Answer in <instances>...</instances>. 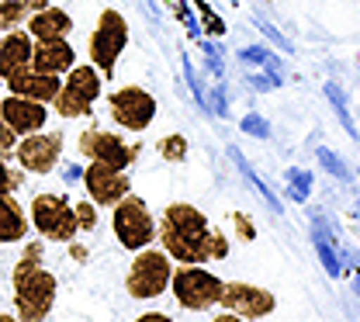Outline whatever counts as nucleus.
Listing matches in <instances>:
<instances>
[{
  "instance_id": "1",
  "label": "nucleus",
  "mask_w": 360,
  "mask_h": 322,
  "mask_svg": "<svg viewBox=\"0 0 360 322\" xmlns=\"http://www.w3.org/2000/svg\"><path fill=\"white\" fill-rule=\"evenodd\" d=\"M156 239L163 243L174 264H212L229 257L225 232L212 229L205 212H198L187 201H174L163 208V219L156 222Z\"/></svg>"
},
{
  "instance_id": "2",
  "label": "nucleus",
  "mask_w": 360,
  "mask_h": 322,
  "mask_svg": "<svg viewBox=\"0 0 360 322\" xmlns=\"http://www.w3.org/2000/svg\"><path fill=\"white\" fill-rule=\"evenodd\" d=\"M225 281L212 271H205L201 264H180L174 267V277H170V291L177 298L180 309L187 312H208L219 305L222 298Z\"/></svg>"
},
{
  "instance_id": "3",
  "label": "nucleus",
  "mask_w": 360,
  "mask_h": 322,
  "mask_svg": "<svg viewBox=\"0 0 360 322\" xmlns=\"http://www.w3.org/2000/svg\"><path fill=\"white\" fill-rule=\"evenodd\" d=\"M170 277H174V260L167 250H153V246H142L135 253L132 267L125 274V291L139 298V302H149V298H160L167 288H170Z\"/></svg>"
},
{
  "instance_id": "4",
  "label": "nucleus",
  "mask_w": 360,
  "mask_h": 322,
  "mask_svg": "<svg viewBox=\"0 0 360 322\" xmlns=\"http://www.w3.org/2000/svg\"><path fill=\"white\" fill-rule=\"evenodd\" d=\"M11 281H14V312H18V319L42 322L56 305V291H59L56 274L45 271V267H35V271H25V274H11Z\"/></svg>"
},
{
  "instance_id": "5",
  "label": "nucleus",
  "mask_w": 360,
  "mask_h": 322,
  "mask_svg": "<svg viewBox=\"0 0 360 322\" xmlns=\"http://www.w3.org/2000/svg\"><path fill=\"white\" fill-rule=\"evenodd\" d=\"M111 229H115V239L129 250V253H139L142 246H153L156 243V219L149 212V205L142 198H135L132 191L111 205Z\"/></svg>"
},
{
  "instance_id": "6",
  "label": "nucleus",
  "mask_w": 360,
  "mask_h": 322,
  "mask_svg": "<svg viewBox=\"0 0 360 322\" xmlns=\"http://www.w3.org/2000/svg\"><path fill=\"white\" fill-rule=\"evenodd\" d=\"M101 70L94 63L73 66L70 73H63V87L52 97V108L59 118H84L94 111V101L101 97Z\"/></svg>"
},
{
  "instance_id": "7",
  "label": "nucleus",
  "mask_w": 360,
  "mask_h": 322,
  "mask_svg": "<svg viewBox=\"0 0 360 322\" xmlns=\"http://www.w3.org/2000/svg\"><path fill=\"white\" fill-rule=\"evenodd\" d=\"M125 46H129V21L122 18V11H115V7L101 11L97 28L90 32V42H87L90 63L101 70V77H111L115 73Z\"/></svg>"
},
{
  "instance_id": "8",
  "label": "nucleus",
  "mask_w": 360,
  "mask_h": 322,
  "mask_svg": "<svg viewBox=\"0 0 360 322\" xmlns=\"http://www.w3.org/2000/svg\"><path fill=\"white\" fill-rule=\"evenodd\" d=\"M32 226L35 232L42 236V239H52V243H73L77 239V212H73V205L63 198V194H39L35 201H32Z\"/></svg>"
},
{
  "instance_id": "9",
  "label": "nucleus",
  "mask_w": 360,
  "mask_h": 322,
  "mask_svg": "<svg viewBox=\"0 0 360 322\" xmlns=\"http://www.w3.org/2000/svg\"><path fill=\"white\" fill-rule=\"evenodd\" d=\"M108 104H111V118H115L122 129H129V132L149 129L153 118H156V97L149 91H142V87H135V84L115 91L108 97Z\"/></svg>"
},
{
  "instance_id": "10",
  "label": "nucleus",
  "mask_w": 360,
  "mask_h": 322,
  "mask_svg": "<svg viewBox=\"0 0 360 322\" xmlns=\"http://www.w3.org/2000/svg\"><path fill=\"white\" fill-rule=\"evenodd\" d=\"M63 156V132H32L21 136L14 146V160L21 163L25 174H52Z\"/></svg>"
},
{
  "instance_id": "11",
  "label": "nucleus",
  "mask_w": 360,
  "mask_h": 322,
  "mask_svg": "<svg viewBox=\"0 0 360 322\" xmlns=\"http://www.w3.org/2000/svg\"><path fill=\"white\" fill-rule=\"evenodd\" d=\"M80 156L101 160L115 170H129L139 156V146H129L125 139L108 129H87V132H80Z\"/></svg>"
},
{
  "instance_id": "12",
  "label": "nucleus",
  "mask_w": 360,
  "mask_h": 322,
  "mask_svg": "<svg viewBox=\"0 0 360 322\" xmlns=\"http://www.w3.org/2000/svg\"><path fill=\"white\" fill-rule=\"evenodd\" d=\"M225 312L239 316V319H264L277 309V298L270 295L267 288H257V284H246V281H229L222 288V298H219Z\"/></svg>"
},
{
  "instance_id": "13",
  "label": "nucleus",
  "mask_w": 360,
  "mask_h": 322,
  "mask_svg": "<svg viewBox=\"0 0 360 322\" xmlns=\"http://www.w3.org/2000/svg\"><path fill=\"white\" fill-rule=\"evenodd\" d=\"M84 187L97 208H111L115 201H122L132 191V181L125 177V170H115L101 160H90L87 170H84Z\"/></svg>"
},
{
  "instance_id": "14",
  "label": "nucleus",
  "mask_w": 360,
  "mask_h": 322,
  "mask_svg": "<svg viewBox=\"0 0 360 322\" xmlns=\"http://www.w3.org/2000/svg\"><path fill=\"white\" fill-rule=\"evenodd\" d=\"M0 118L21 136H32V132H42L45 122H49V104L42 101H32V97H21V94H0Z\"/></svg>"
},
{
  "instance_id": "15",
  "label": "nucleus",
  "mask_w": 360,
  "mask_h": 322,
  "mask_svg": "<svg viewBox=\"0 0 360 322\" xmlns=\"http://www.w3.org/2000/svg\"><path fill=\"white\" fill-rule=\"evenodd\" d=\"M4 84H7V91L11 94H21V97H32V101L52 104V97H56L59 87H63V77H56V73H39V70L25 66V70L11 73Z\"/></svg>"
},
{
  "instance_id": "16",
  "label": "nucleus",
  "mask_w": 360,
  "mask_h": 322,
  "mask_svg": "<svg viewBox=\"0 0 360 322\" xmlns=\"http://www.w3.org/2000/svg\"><path fill=\"white\" fill-rule=\"evenodd\" d=\"M73 66H77V52H73V46L66 39H42V42H35V49H32V70H39V73L63 77Z\"/></svg>"
},
{
  "instance_id": "17",
  "label": "nucleus",
  "mask_w": 360,
  "mask_h": 322,
  "mask_svg": "<svg viewBox=\"0 0 360 322\" xmlns=\"http://www.w3.org/2000/svg\"><path fill=\"white\" fill-rule=\"evenodd\" d=\"M32 49H35V39L21 28H11L4 39H0V80H7L11 73L32 66Z\"/></svg>"
},
{
  "instance_id": "18",
  "label": "nucleus",
  "mask_w": 360,
  "mask_h": 322,
  "mask_svg": "<svg viewBox=\"0 0 360 322\" xmlns=\"http://www.w3.org/2000/svg\"><path fill=\"white\" fill-rule=\"evenodd\" d=\"M25 25H28L25 32H28L35 42H42V39H66V35L73 32V18H70L63 7H42V11L28 14Z\"/></svg>"
},
{
  "instance_id": "19",
  "label": "nucleus",
  "mask_w": 360,
  "mask_h": 322,
  "mask_svg": "<svg viewBox=\"0 0 360 322\" xmlns=\"http://www.w3.org/2000/svg\"><path fill=\"white\" fill-rule=\"evenodd\" d=\"M32 229L25 208L11 198V194H0V243H21Z\"/></svg>"
},
{
  "instance_id": "20",
  "label": "nucleus",
  "mask_w": 360,
  "mask_h": 322,
  "mask_svg": "<svg viewBox=\"0 0 360 322\" xmlns=\"http://www.w3.org/2000/svg\"><path fill=\"white\" fill-rule=\"evenodd\" d=\"M28 4L25 0H0V28L11 32V28H21L28 21Z\"/></svg>"
},
{
  "instance_id": "21",
  "label": "nucleus",
  "mask_w": 360,
  "mask_h": 322,
  "mask_svg": "<svg viewBox=\"0 0 360 322\" xmlns=\"http://www.w3.org/2000/svg\"><path fill=\"white\" fill-rule=\"evenodd\" d=\"M42 257H45V243H42V239H32V243L25 246L21 260L14 264V274H25V271H35V267H42Z\"/></svg>"
},
{
  "instance_id": "22",
  "label": "nucleus",
  "mask_w": 360,
  "mask_h": 322,
  "mask_svg": "<svg viewBox=\"0 0 360 322\" xmlns=\"http://www.w3.org/2000/svg\"><path fill=\"white\" fill-rule=\"evenodd\" d=\"M160 156H163V160H170V163H180V160L187 156V139L184 136L160 139Z\"/></svg>"
},
{
  "instance_id": "23",
  "label": "nucleus",
  "mask_w": 360,
  "mask_h": 322,
  "mask_svg": "<svg viewBox=\"0 0 360 322\" xmlns=\"http://www.w3.org/2000/svg\"><path fill=\"white\" fill-rule=\"evenodd\" d=\"M73 212H77V226H80V232L97 229V205H94V201H80V205H73Z\"/></svg>"
},
{
  "instance_id": "24",
  "label": "nucleus",
  "mask_w": 360,
  "mask_h": 322,
  "mask_svg": "<svg viewBox=\"0 0 360 322\" xmlns=\"http://www.w3.org/2000/svg\"><path fill=\"white\" fill-rule=\"evenodd\" d=\"M21 184V174H14L11 167H7V160L0 156V194H14Z\"/></svg>"
},
{
  "instance_id": "25",
  "label": "nucleus",
  "mask_w": 360,
  "mask_h": 322,
  "mask_svg": "<svg viewBox=\"0 0 360 322\" xmlns=\"http://www.w3.org/2000/svg\"><path fill=\"white\" fill-rule=\"evenodd\" d=\"M14 146H18V132L0 118V156H14Z\"/></svg>"
},
{
  "instance_id": "26",
  "label": "nucleus",
  "mask_w": 360,
  "mask_h": 322,
  "mask_svg": "<svg viewBox=\"0 0 360 322\" xmlns=\"http://www.w3.org/2000/svg\"><path fill=\"white\" fill-rule=\"evenodd\" d=\"M232 226H236V232H239V239H246V243L257 239V226H253L243 212H232Z\"/></svg>"
},
{
  "instance_id": "27",
  "label": "nucleus",
  "mask_w": 360,
  "mask_h": 322,
  "mask_svg": "<svg viewBox=\"0 0 360 322\" xmlns=\"http://www.w3.org/2000/svg\"><path fill=\"white\" fill-rule=\"evenodd\" d=\"M28 4V11L35 14V11H42V7H49V0H25Z\"/></svg>"
},
{
  "instance_id": "28",
  "label": "nucleus",
  "mask_w": 360,
  "mask_h": 322,
  "mask_svg": "<svg viewBox=\"0 0 360 322\" xmlns=\"http://www.w3.org/2000/svg\"><path fill=\"white\" fill-rule=\"evenodd\" d=\"M0 91H4V80H0Z\"/></svg>"
}]
</instances>
